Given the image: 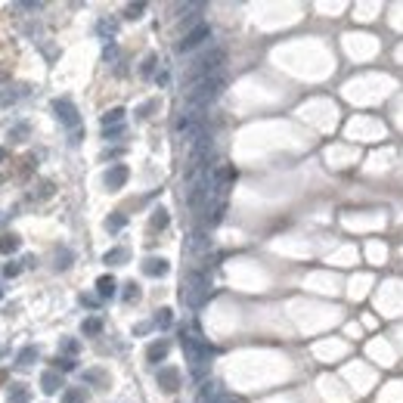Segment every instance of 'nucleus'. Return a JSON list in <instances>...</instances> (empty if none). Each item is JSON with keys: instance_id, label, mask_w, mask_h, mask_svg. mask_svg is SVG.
I'll list each match as a JSON object with an SVG mask.
<instances>
[{"instance_id": "f3484780", "label": "nucleus", "mask_w": 403, "mask_h": 403, "mask_svg": "<svg viewBox=\"0 0 403 403\" xmlns=\"http://www.w3.org/2000/svg\"><path fill=\"white\" fill-rule=\"evenodd\" d=\"M4 78H7V71H4V68H0V81H4Z\"/></svg>"}, {"instance_id": "2eb2a0df", "label": "nucleus", "mask_w": 403, "mask_h": 403, "mask_svg": "<svg viewBox=\"0 0 403 403\" xmlns=\"http://www.w3.org/2000/svg\"><path fill=\"white\" fill-rule=\"evenodd\" d=\"M65 403H81V394H78V391H71V394H65Z\"/></svg>"}, {"instance_id": "4468645a", "label": "nucleus", "mask_w": 403, "mask_h": 403, "mask_svg": "<svg viewBox=\"0 0 403 403\" xmlns=\"http://www.w3.org/2000/svg\"><path fill=\"white\" fill-rule=\"evenodd\" d=\"M4 273H7V276H16V273H19V264H7Z\"/></svg>"}, {"instance_id": "423d86ee", "label": "nucleus", "mask_w": 403, "mask_h": 403, "mask_svg": "<svg viewBox=\"0 0 403 403\" xmlns=\"http://www.w3.org/2000/svg\"><path fill=\"white\" fill-rule=\"evenodd\" d=\"M28 388H25V384H13V388H10V394H7V400L10 403H28Z\"/></svg>"}, {"instance_id": "f03ea898", "label": "nucleus", "mask_w": 403, "mask_h": 403, "mask_svg": "<svg viewBox=\"0 0 403 403\" xmlns=\"http://www.w3.org/2000/svg\"><path fill=\"white\" fill-rule=\"evenodd\" d=\"M25 93H28V87H25V84H4V87H0V109H4V106H13V103H19Z\"/></svg>"}, {"instance_id": "20e7f679", "label": "nucleus", "mask_w": 403, "mask_h": 403, "mask_svg": "<svg viewBox=\"0 0 403 403\" xmlns=\"http://www.w3.org/2000/svg\"><path fill=\"white\" fill-rule=\"evenodd\" d=\"M53 109H56V115L65 121V124H78V115H75V106H71V103H65V99H59L56 106H53Z\"/></svg>"}, {"instance_id": "dca6fc26", "label": "nucleus", "mask_w": 403, "mask_h": 403, "mask_svg": "<svg viewBox=\"0 0 403 403\" xmlns=\"http://www.w3.org/2000/svg\"><path fill=\"white\" fill-rule=\"evenodd\" d=\"M106 261H124V251H112V254H106Z\"/></svg>"}, {"instance_id": "39448f33", "label": "nucleus", "mask_w": 403, "mask_h": 403, "mask_svg": "<svg viewBox=\"0 0 403 403\" xmlns=\"http://www.w3.org/2000/svg\"><path fill=\"white\" fill-rule=\"evenodd\" d=\"M16 248H19V236H13V233L0 236V254H13Z\"/></svg>"}, {"instance_id": "0eeeda50", "label": "nucleus", "mask_w": 403, "mask_h": 403, "mask_svg": "<svg viewBox=\"0 0 403 403\" xmlns=\"http://www.w3.org/2000/svg\"><path fill=\"white\" fill-rule=\"evenodd\" d=\"M124 180H127V171H124V168H112V171L106 174V186H112V189H115V186H121Z\"/></svg>"}, {"instance_id": "6ab92c4d", "label": "nucleus", "mask_w": 403, "mask_h": 403, "mask_svg": "<svg viewBox=\"0 0 403 403\" xmlns=\"http://www.w3.org/2000/svg\"><path fill=\"white\" fill-rule=\"evenodd\" d=\"M0 295H4V291H0Z\"/></svg>"}, {"instance_id": "1a4fd4ad", "label": "nucleus", "mask_w": 403, "mask_h": 403, "mask_svg": "<svg viewBox=\"0 0 403 403\" xmlns=\"http://www.w3.org/2000/svg\"><path fill=\"white\" fill-rule=\"evenodd\" d=\"M34 357H38V351H34V347H25V351L19 354V366H28Z\"/></svg>"}, {"instance_id": "ddd939ff", "label": "nucleus", "mask_w": 403, "mask_h": 403, "mask_svg": "<svg viewBox=\"0 0 403 403\" xmlns=\"http://www.w3.org/2000/svg\"><path fill=\"white\" fill-rule=\"evenodd\" d=\"M146 270H149V273H164V261H149Z\"/></svg>"}, {"instance_id": "a211bd4d", "label": "nucleus", "mask_w": 403, "mask_h": 403, "mask_svg": "<svg viewBox=\"0 0 403 403\" xmlns=\"http://www.w3.org/2000/svg\"><path fill=\"white\" fill-rule=\"evenodd\" d=\"M0 158H4V152H0Z\"/></svg>"}, {"instance_id": "9d476101", "label": "nucleus", "mask_w": 403, "mask_h": 403, "mask_svg": "<svg viewBox=\"0 0 403 403\" xmlns=\"http://www.w3.org/2000/svg\"><path fill=\"white\" fill-rule=\"evenodd\" d=\"M164 351H168V344H164V341H161V344H152V347H149V360L164 357Z\"/></svg>"}, {"instance_id": "f257e3e1", "label": "nucleus", "mask_w": 403, "mask_h": 403, "mask_svg": "<svg viewBox=\"0 0 403 403\" xmlns=\"http://www.w3.org/2000/svg\"><path fill=\"white\" fill-rule=\"evenodd\" d=\"M205 285H208V282L201 279L198 273H192V276L186 279V291H183V298H186L192 307H195V304H201V298H205V291H208Z\"/></svg>"}, {"instance_id": "6e6552de", "label": "nucleus", "mask_w": 403, "mask_h": 403, "mask_svg": "<svg viewBox=\"0 0 403 403\" xmlns=\"http://www.w3.org/2000/svg\"><path fill=\"white\" fill-rule=\"evenodd\" d=\"M59 388V375L56 372H47L44 375V391H56Z\"/></svg>"}, {"instance_id": "7ed1b4c3", "label": "nucleus", "mask_w": 403, "mask_h": 403, "mask_svg": "<svg viewBox=\"0 0 403 403\" xmlns=\"http://www.w3.org/2000/svg\"><path fill=\"white\" fill-rule=\"evenodd\" d=\"M205 38H211V31H208V25H198L195 31H189L186 38H183V44H180V50H192V47H198Z\"/></svg>"}, {"instance_id": "f8f14e48", "label": "nucleus", "mask_w": 403, "mask_h": 403, "mask_svg": "<svg viewBox=\"0 0 403 403\" xmlns=\"http://www.w3.org/2000/svg\"><path fill=\"white\" fill-rule=\"evenodd\" d=\"M112 288H115L112 279H99V291H103V295H112Z\"/></svg>"}, {"instance_id": "9b49d317", "label": "nucleus", "mask_w": 403, "mask_h": 403, "mask_svg": "<svg viewBox=\"0 0 403 403\" xmlns=\"http://www.w3.org/2000/svg\"><path fill=\"white\" fill-rule=\"evenodd\" d=\"M161 381H164V384H168V388H164V391H174V381H177V375H174V372L168 369V372H164V375H161Z\"/></svg>"}]
</instances>
